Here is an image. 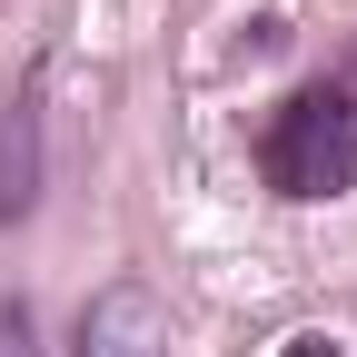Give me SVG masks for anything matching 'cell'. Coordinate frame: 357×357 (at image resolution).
Wrapping results in <instances>:
<instances>
[{
	"label": "cell",
	"mask_w": 357,
	"mask_h": 357,
	"mask_svg": "<svg viewBox=\"0 0 357 357\" xmlns=\"http://www.w3.org/2000/svg\"><path fill=\"white\" fill-rule=\"evenodd\" d=\"M258 178L278 199H298V208L347 199L357 189V100L328 89V79L288 89V100L268 109V129H258Z\"/></svg>",
	"instance_id": "obj_1"
},
{
	"label": "cell",
	"mask_w": 357,
	"mask_h": 357,
	"mask_svg": "<svg viewBox=\"0 0 357 357\" xmlns=\"http://www.w3.org/2000/svg\"><path fill=\"white\" fill-rule=\"evenodd\" d=\"M79 357H169V307L149 278H109L79 307Z\"/></svg>",
	"instance_id": "obj_2"
},
{
	"label": "cell",
	"mask_w": 357,
	"mask_h": 357,
	"mask_svg": "<svg viewBox=\"0 0 357 357\" xmlns=\"http://www.w3.org/2000/svg\"><path fill=\"white\" fill-rule=\"evenodd\" d=\"M40 208V70L0 100V229Z\"/></svg>",
	"instance_id": "obj_3"
},
{
	"label": "cell",
	"mask_w": 357,
	"mask_h": 357,
	"mask_svg": "<svg viewBox=\"0 0 357 357\" xmlns=\"http://www.w3.org/2000/svg\"><path fill=\"white\" fill-rule=\"evenodd\" d=\"M0 357H40V347H30V307H20V298H0Z\"/></svg>",
	"instance_id": "obj_4"
},
{
	"label": "cell",
	"mask_w": 357,
	"mask_h": 357,
	"mask_svg": "<svg viewBox=\"0 0 357 357\" xmlns=\"http://www.w3.org/2000/svg\"><path fill=\"white\" fill-rule=\"evenodd\" d=\"M278 357H347V347H337V337H288Z\"/></svg>",
	"instance_id": "obj_5"
}]
</instances>
